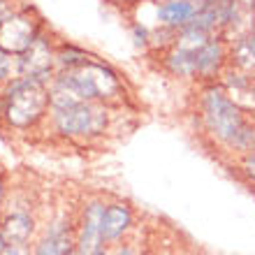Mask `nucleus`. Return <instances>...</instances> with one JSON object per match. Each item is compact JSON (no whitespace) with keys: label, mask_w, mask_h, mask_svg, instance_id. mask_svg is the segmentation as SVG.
<instances>
[{"label":"nucleus","mask_w":255,"mask_h":255,"mask_svg":"<svg viewBox=\"0 0 255 255\" xmlns=\"http://www.w3.org/2000/svg\"><path fill=\"white\" fill-rule=\"evenodd\" d=\"M202 119L216 141L246 153L255 146V128L244 119L242 107L223 88H209L202 98Z\"/></svg>","instance_id":"f257e3e1"},{"label":"nucleus","mask_w":255,"mask_h":255,"mask_svg":"<svg viewBox=\"0 0 255 255\" xmlns=\"http://www.w3.org/2000/svg\"><path fill=\"white\" fill-rule=\"evenodd\" d=\"M49 105H51V93L44 88V79L19 74V79H14L12 86L7 88L5 114L7 121L16 128H30L37 123L47 114Z\"/></svg>","instance_id":"f03ea898"},{"label":"nucleus","mask_w":255,"mask_h":255,"mask_svg":"<svg viewBox=\"0 0 255 255\" xmlns=\"http://www.w3.org/2000/svg\"><path fill=\"white\" fill-rule=\"evenodd\" d=\"M63 79L70 84L74 93L79 95V100H105L109 95L119 93V81L112 70L98 63H86V65L72 67L70 72L63 74Z\"/></svg>","instance_id":"7ed1b4c3"},{"label":"nucleus","mask_w":255,"mask_h":255,"mask_svg":"<svg viewBox=\"0 0 255 255\" xmlns=\"http://www.w3.org/2000/svg\"><path fill=\"white\" fill-rule=\"evenodd\" d=\"M54 121L58 132L81 137V134H98L107 126V114L102 109L93 107L91 102L81 100L70 107L54 109Z\"/></svg>","instance_id":"20e7f679"},{"label":"nucleus","mask_w":255,"mask_h":255,"mask_svg":"<svg viewBox=\"0 0 255 255\" xmlns=\"http://www.w3.org/2000/svg\"><path fill=\"white\" fill-rule=\"evenodd\" d=\"M37 37H40V23L28 12H12L0 23V49L12 56H21L26 49L33 47Z\"/></svg>","instance_id":"39448f33"},{"label":"nucleus","mask_w":255,"mask_h":255,"mask_svg":"<svg viewBox=\"0 0 255 255\" xmlns=\"http://www.w3.org/2000/svg\"><path fill=\"white\" fill-rule=\"evenodd\" d=\"M102 214H105V204L102 202H91L84 209L79 235L74 239L77 255H91L93 251L105 246V239H102Z\"/></svg>","instance_id":"423d86ee"},{"label":"nucleus","mask_w":255,"mask_h":255,"mask_svg":"<svg viewBox=\"0 0 255 255\" xmlns=\"http://www.w3.org/2000/svg\"><path fill=\"white\" fill-rule=\"evenodd\" d=\"M56 56L51 54V47L47 44L44 37H37L33 42V47L26 49L23 54L16 58V70L23 77H35V79H47L51 74V65H54Z\"/></svg>","instance_id":"0eeeda50"},{"label":"nucleus","mask_w":255,"mask_h":255,"mask_svg":"<svg viewBox=\"0 0 255 255\" xmlns=\"http://www.w3.org/2000/svg\"><path fill=\"white\" fill-rule=\"evenodd\" d=\"M132 228V209L114 202V204H105V214H102V239L105 244H116L128 235V230Z\"/></svg>","instance_id":"6e6552de"},{"label":"nucleus","mask_w":255,"mask_h":255,"mask_svg":"<svg viewBox=\"0 0 255 255\" xmlns=\"http://www.w3.org/2000/svg\"><path fill=\"white\" fill-rule=\"evenodd\" d=\"M197 9L200 5L193 0H165L158 7V21H160V26L169 28V30H181L195 19Z\"/></svg>","instance_id":"1a4fd4ad"},{"label":"nucleus","mask_w":255,"mask_h":255,"mask_svg":"<svg viewBox=\"0 0 255 255\" xmlns=\"http://www.w3.org/2000/svg\"><path fill=\"white\" fill-rule=\"evenodd\" d=\"M33 216L23 214V211H14V214L5 216V221L0 223V232L5 235L7 244H28L33 237Z\"/></svg>","instance_id":"9d476101"},{"label":"nucleus","mask_w":255,"mask_h":255,"mask_svg":"<svg viewBox=\"0 0 255 255\" xmlns=\"http://www.w3.org/2000/svg\"><path fill=\"white\" fill-rule=\"evenodd\" d=\"M223 61H225V47L221 40H209L197 51V74L200 77H214L218 74Z\"/></svg>","instance_id":"9b49d317"},{"label":"nucleus","mask_w":255,"mask_h":255,"mask_svg":"<svg viewBox=\"0 0 255 255\" xmlns=\"http://www.w3.org/2000/svg\"><path fill=\"white\" fill-rule=\"evenodd\" d=\"M74 253V242L65 230H54L35 246L33 255H70Z\"/></svg>","instance_id":"f8f14e48"},{"label":"nucleus","mask_w":255,"mask_h":255,"mask_svg":"<svg viewBox=\"0 0 255 255\" xmlns=\"http://www.w3.org/2000/svg\"><path fill=\"white\" fill-rule=\"evenodd\" d=\"M167 67L176 77H193L197 74V54L174 47V51L167 56Z\"/></svg>","instance_id":"ddd939ff"},{"label":"nucleus","mask_w":255,"mask_h":255,"mask_svg":"<svg viewBox=\"0 0 255 255\" xmlns=\"http://www.w3.org/2000/svg\"><path fill=\"white\" fill-rule=\"evenodd\" d=\"M56 61L61 63V65H67L70 70L72 67H79V65H86L88 58L84 51H79V49H74V47H63L58 54H56Z\"/></svg>","instance_id":"4468645a"},{"label":"nucleus","mask_w":255,"mask_h":255,"mask_svg":"<svg viewBox=\"0 0 255 255\" xmlns=\"http://www.w3.org/2000/svg\"><path fill=\"white\" fill-rule=\"evenodd\" d=\"M12 67H14V56L0 49V81L12 77Z\"/></svg>","instance_id":"2eb2a0df"},{"label":"nucleus","mask_w":255,"mask_h":255,"mask_svg":"<svg viewBox=\"0 0 255 255\" xmlns=\"http://www.w3.org/2000/svg\"><path fill=\"white\" fill-rule=\"evenodd\" d=\"M244 172L255 181V148L251 151V153L244 155Z\"/></svg>","instance_id":"dca6fc26"},{"label":"nucleus","mask_w":255,"mask_h":255,"mask_svg":"<svg viewBox=\"0 0 255 255\" xmlns=\"http://www.w3.org/2000/svg\"><path fill=\"white\" fill-rule=\"evenodd\" d=\"M2 255H33V253L28 249V244H9Z\"/></svg>","instance_id":"f3484780"},{"label":"nucleus","mask_w":255,"mask_h":255,"mask_svg":"<svg viewBox=\"0 0 255 255\" xmlns=\"http://www.w3.org/2000/svg\"><path fill=\"white\" fill-rule=\"evenodd\" d=\"M9 14H12V9L7 7L5 0H0V23H2V21H5L7 16H9Z\"/></svg>","instance_id":"a211bd4d"},{"label":"nucleus","mask_w":255,"mask_h":255,"mask_svg":"<svg viewBox=\"0 0 255 255\" xmlns=\"http://www.w3.org/2000/svg\"><path fill=\"white\" fill-rule=\"evenodd\" d=\"M114 255H134V251H132V249H128V246H121V249L116 251Z\"/></svg>","instance_id":"6ab92c4d"},{"label":"nucleus","mask_w":255,"mask_h":255,"mask_svg":"<svg viewBox=\"0 0 255 255\" xmlns=\"http://www.w3.org/2000/svg\"><path fill=\"white\" fill-rule=\"evenodd\" d=\"M7 246H9V244H7V239H5V235H2V232H0V255L5 253V249Z\"/></svg>","instance_id":"aec40b11"},{"label":"nucleus","mask_w":255,"mask_h":255,"mask_svg":"<svg viewBox=\"0 0 255 255\" xmlns=\"http://www.w3.org/2000/svg\"><path fill=\"white\" fill-rule=\"evenodd\" d=\"M246 40H249V42H251V47L255 49V28H251V33L246 35Z\"/></svg>","instance_id":"412c9836"},{"label":"nucleus","mask_w":255,"mask_h":255,"mask_svg":"<svg viewBox=\"0 0 255 255\" xmlns=\"http://www.w3.org/2000/svg\"><path fill=\"white\" fill-rule=\"evenodd\" d=\"M91 255H109V251H107V246H100L98 251H93Z\"/></svg>","instance_id":"4be33fe9"},{"label":"nucleus","mask_w":255,"mask_h":255,"mask_svg":"<svg viewBox=\"0 0 255 255\" xmlns=\"http://www.w3.org/2000/svg\"><path fill=\"white\" fill-rule=\"evenodd\" d=\"M2 197H5V183L0 179V207H2Z\"/></svg>","instance_id":"5701e85b"},{"label":"nucleus","mask_w":255,"mask_h":255,"mask_svg":"<svg viewBox=\"0 0 255 255\" xmlns=\"http://www.w3.org/2000/svg\"><path fill=\"white\" fill-rule=\"evenodd\" d=\"M162 2H165V0H162ZM193 2H197V5H207V2H214V0H193Z\"/></svg>","instance_id":"b1692460"},{"label":"nucleus","mask_w":255,"mask_h":255,"mask_svg":"<svg viewBox=\"0 0 255 255\" xmlns=\"http://www.w3.org/2000/svg\"><path fill=\"white\" fill-rule=\"evenodd\" d=\"M249 9L255 14V0H249Z\"/></svg>","instance_id":"393cba45"},{"label":"nucleus","mask_w":255,"mask_h":255,"mask_svg":"<svg viewBox=\"0 0 255 255\" xmlns=\"http://www.w3.org/2000/svg\"><path fill=\"white\" fill-rule=\"evenodd\" d=\"M251 95H253V102H255V86L251 88Z\"/></svg>","instance_id":"a878e982"},{"label":"nucleus","mask_w":255,"mask_h":255,"mask_svg":"<svg viewBox=\"0 0 255 255\" xmlns=\"http://www.w3.org/2000/svg\"><path fill=\"white\" fill-rule=\"evenodd\" d=\"M70 255H77V251H74V253H70Z\"/></svg>","instance_id":"bb28decb"}]
</instances>
